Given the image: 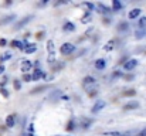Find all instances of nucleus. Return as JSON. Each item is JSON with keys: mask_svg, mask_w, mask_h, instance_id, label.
<instances>
[{"mask_svg": "<svg viewBox=\"0 0 146 136\" xmlns=\"http://www.w3.org/2000/svg\"><path fill=\"white\" fill-rule=\"evenodd\" d=\"M47 52H48L47 60H48L50 64H52L55 61V45H54L52 40H48V43H47Z\"/></svg>", "mask_w": 146, "mask_h": 136, "instance_id": "1", "label": "nucleus"}, {"mask_svg": "<svg viewBox=\"0 0 146 136\" xmlns=\"http://www.w3.org/2000/svg\"><path fill=\"white\" fill-rule=\"evenodd\" d=\"M74 50H75V45L71 44V43H64V44L60 47V52H61V54H64V55L71 54Z\"/></svg>", "mask_w": 146, "mask_h": 136, "instance_id": "2", "label": "nucleus"}, {"mask_svg": "<svg viewBox=\"0 0 146 136\" xmlns=\"http://www.w3.org/2000/svg\"><path fill=\"white\" fill-rule=\"evenodd\" d=\"M136 65H138V60L132 58V60H128V61L123 64V68H125L126 71H132L133 68H136Z\"/></svg>", "mask_w": 146, "mask_h": 136, "instance_id": "3", "label": "nucleus"}, {"mask_svg": "<svg viewBox=\"0 0 146 136\" xmlns=\"http://www.w3.org/2000/svg\"><path fill=\"white\" fill-rule=\"evenodd\" d=\"M33 17H34V16H27V17H23V19H21V20H20V21H19V23L14 26V29H16V30H19V29L24 27L26 24H29V21H30V20H33Z\"/></svg>", "mask_w": 146, "mask_h": 136, "instance_id": "4", "label": "nucleus"}, {"mask_svg": "<svg viewBox=\"0 0 146 136\" xmlns=\"http://www.w3.org/2000/svg\"><path fill=\"white\" fill-rule=\"evenodd\" d=\"M104 108H105V102H104V101H97L91 111H92V113H98V112H99V111H102Z\"/></svg>", "mask_w": 146, "mask_h": 136, "instance_id": "5", "label": "nucleus"}, {"mask_svg": "<svg viewBox=\"0 0 146 136\" xmlns=\"http://www.w3.org/2000/svg\"><path fill=\"white\" fill-rule=\"evenodd\" d=\"M31 61H29V60H23L21 61V71L24 72V74H27V71H30L31 70Z\"/></svg>", "mask_w": 146, "mask_h": 136, "instance_id": "6", "label": "nucleus"}, {"mask_svg": "<svg viewBox=\"0 0 146 136\" xmlns=\"http://www.w3.org/2000/svg\"><path fill=\"white\" fill-rule=\"evenodd\" d=\"M6 125H7V128H13L16 125V115L14 113H11L6 118Z\"/></svg>", "mask_w": 146, "mask_h": 136, "instance_id": "7", "label": "nucleus"}, {"mask_svg": "<svg viewBox=\"0 0 146 136\" xmlns=\"http://www.w3.org/2000/svg\"><path fill=\"white\" fill-rule=\"evenodd\" d=\"M141 13H142V10H141V9H132V10L129 11V14H128V17H129L131 20H133V19H136V17H139V16H141Z\"/></svg>", "mask_w": 146, "mask_h": 136, "instance_id": "8", "label": "nucleus"}, {"mask_svg": "<svg viewBox=\"0 0 146 136\" xmlns=\"http://www.w3.org/2000/svg\"><path fill=\"white\" fill-rule=\"evenodd\" d=\"M136 108H139V102H136V101L128 102V103L123 106V109H125V111H131V109H136Z\"/></svg>", "mask_w": 146, "mask_h": 136, "instance_id": "9", "label": "nucleus"}, {"mask_svg": "<svg viewBox=\"0 0 146 136\" xmlns=\"http://www.w3.org/2000/svg\"><path fill=\"white\" fill-rule=\"evenodd\" d=\"M97 9L99 10V13H102V14H109V13H111V9L106 7V6H104L102 3H98Z\"/></svg>", "mask_w": 146, "mask_h": 136, "instance_id": "10", "label": "nucleus"}, {"mask_svg": "<svg viewBox=\"0 0 146 136\" xmlns=\"http://www.w3.org/2000/svg\"><path fill=\"white\" fill-rule=\"evenodd\" d=\"M105 67H106V61H105L104 58H99V60L95 61V68H97V70L101 71V70H104Z\"/></svg>", "mask_w": 146, "mask_h": 136, "instance_id": "11", "label": "nucleus"}, {"mask_svg": "<svg viewBox=\"0 0 146 136\" xmlns=\"http://www.w3.org/2000/svg\"><path fill=\"white\" fill-rule=\"evenodd\" d=\"M62 30H64V31H74V30H75V26H74L71 21H65L64 26H62Z\"/></svg>", "mask_w": 146, "mask_h": 136, "instance_id": "12", "label": "nucleus"}, {"mask_svg": "<svg viewBox=\"0 0 146 136\" xmlns=\"http://www.w3.org/2000/svg\"><path fill=\"white\" fill-rule=\"evenodd\" d=\"M10 45H11V47H14V48H19V50H23V51L26 50V47H24V45H26V44H23V43H20L19 40H13V41L10 43Z\"/></svg>", "mask_w": 146, "mask_h": 136, "instance_id": "13", "label": "nucleus"}, {"mask_svg": "<svg viewBox=\"0 0 146 136\" xmlns=\"http://www.w3.org/2000/svg\"><path fill=\"white\" fill-rule=\"evenodd\" d=\"M82 7L88 9V11L91 13V11H94V10L97 9V4H94V3H90V1H84V3H82Z\"/></svg>", "mask_w": 146, "mask_h": 136, "instance_id": "14", "label": "nucleus"}, {"mask_svg": "<svg viewBox=\"0 0 146 136\" xmlns=\"http://www.w3.org/2000/svg\"><path fill=\"white\" fill-rule=\"evenodd\" d=\"M121 9H122V3L119 0H113L112 1V10L113 11H119Z\"/></svg>", "mask_w": 146, "mask_h": 136, "instance_id": "15", "label": "nucleus"}, {"mask_svg": "<svg viewBox=\"0 0 146 136\" xmlns=\"http://www.w3.org/2000/svg\"><path fill=\"white\" fill-rule=\"evenodd\" d=\"M43 75H44V72H41V70L37 68V70L34 71V74H33V81H37V80L43 78Z\"/></svg>", "mask_w": 146, "mask_h": 136, "instance_id": "16", "label": "nucleus"}, {"mask_svg": "<svg viewBox=\"0 0 146 136\" xmlns=\"http://www.w3.org/2000/svg\"><path fill=\"white\" fill-rule=\"evenodd\" d=\"M82 84H84V87H88L90 84H95V78H94V77H90V75H88V77H85V78H84Z\"/></svg>", "mask_w": 146, "mask_h": 136, "instance_id": "17", "label": "nucleus"}, {"mask_svg": "<svg viewBox=\"0 0 146 136\" xmlns=\"http://www.w3.org/2000/svg\"><path fill=\"white\" fill-rule=\"evenodd\" d=\"M14 19H16V16H7V17H4V19H1L0 20V24H9L10 21H14Z\"/></svg>", "mask_w": 146, "mask_h": 136, "instance_id": "18", "label": "nucleus"}, {"mask_svg": "<svg viewBox=\"0 0 146 136\" xmlns=\"http://www.w3.org/2000/svg\"><path fill=\"white\" fill-rule=\"evenodd\" d=\"M26 54H33V52H36L37 51V45L36 44H30L29 47H26Z\"/></svg>", "mask_w": 146, "mask_h": 136, "instance_id": "19", "label": "nucleus"}, {"mask_svg": "<svg viewBox=\"0 0 146 136\" xmlns=\"http://www.w3.org/2000/svg\"><path fill=\"white\" fill-rule=\"evenodd\" d=\"M92 123V121L91 119H85V118H82L81 119V126L84 128V129H87V128H90V125Z\"/></svg>", "mask_w": 146, "mask_h": 136, "instance_id": "20", "label": "nucleus"}, {"mask_svg": "<svg viewBox=\"0 0 146 136\" xmlns=\"http://www.w3.org/2000/svg\"><path fill=\"white\" fill-rule=\"evenodd\" d=\"M146 36V30H143V29H141V30H138L136 33H135V37L139 40V38H143Z\"/></svg>", "mask_w": 146, "mask_h": 136, "instance_id": "21", "label": "nucleus"}, {"mask_svg": "<svg viewBox=\"0 0 146 136\" xmlns=\"http://www.w3.org/2000/svg\"><path fill=\"white\" fill-rule=\"evenodd\" d=\"M11 57H13V55H11L10 52H4V54H1V55H0V61H1V62H4V61H9Z\"/></svg>", "mask_w": 146, "mask_h": 136, "instance_id": "22", "label": "nucleus"}, {"mask_svg": "<svg viewBox=\"0 0 146 136\" xmlns=\"http://www.w3.org/2000/svg\"><path fill=\"white\" fill-rule=\"evenodd\" d=\"M44 90H48V87L43 85V87H36L34 90H31V94H38V92H43Z\"/></svg>", "mask_w": 146, "mask_h": 136, "instance_id": "23", "label": "nucleus"}, {"mask_svg": "<svg viewBox=\"0 0 146 136\" xmlns=\"http://www.w3.org/2000/svg\"><path fill=\"white\" fill-rule=\"evenodd\" d=\"M129 29V24L128 23H121L119 26H118V30L119 31H125V30H128Z\"/></svg>", "mask_w": 146, "mask_h": 136, "instance_id": "24", "label": "nucleus"}, {"mask_svg": "<svg viewBox=\"0 0 146 136\" xmlns=\"http://www.w3.org/2000/svg\"><path fill=\"white\" fill-rule=\"evenodd\" d=\"M113 44H115V41H113V40L108 41V44L105 45V51H111V50H113Z\"/></svg>", "mask_w": 146, "mask_h": 136, "instance_id": "25", "label": "nucleus"}, {"mask_svg": "<svg viewBox=\"0 0 146 136\" xmlns=\"http://www.w3.org/2000/svg\"><path fill=\"white\" fill-rule=\"evenodd\" d=\"M23 81H26V82L33 81V75H30V74H23Z\"/></svg>", "mask_w": 146, "mask_h": 136, "instance_id": "26", "label": "nucleus"}, {"mask_svg": "<svg viewBox=\"0 0 146 136\" xmlns=\"http://www.w3.org/2000/svg\"><path fill=\"white\" fill-rule=\"evenodd\" d=\"M13 85H14V90H16V91H20V88H21V82H20L19 80H14Z\"/></svg>", "mask_w": 146, "mask_h": 136, "instance_id": "27", "label": "nucleus"}, {"mask_svg": "<svg viewBox=\"0 0 146 136\" xmlns=\"http://www.w3.org/2000/svg\"><path fill=\"white\" fill-rule=\"evenodd\" d=\"M90 20H91V13L87 11V14L82 17V23H87V21H90Z\"/></svg>", "mask_w": 146, "mask_h": 136, "instance_id": "28", "label": "nucleus"}, {"mask_svg": "<svg viewBox=\"0 0 146 136\" xmlns=\"http://www.w3.org/2000/svg\"><path fill=\"white\" fill-rule=\"evenodd\" d=\"M123 95H125V96H132V95H136V91L129 90V91H126V92H123Z\"/></svg>", "mask_w": 146, "mask_h": 136, "instance_id": "29", "label": "nucleus"}, {"mask_svg": "<svg viewBox=\"0 0 146 136\" xmlns=\"http://www.w3.org/2000/svg\"><path fill=\"white\" fill-rule=\"evenodd\" d=\"M74 128H75V126H74V121H70V122H68V126H67V131H68V132H70V131H74Z\"/></svg>", "mask_w": 146, "mask_h": 136, "instance_id": "30", "label": "nucleus"}, {"mask_svg": "<svg viewBox=\"0 0 146 136\" xmlns=\"http://www.w3.org/2000/svg\"><path fill=\"white\" fill-rule=\"evenodd\" d=\"M145 24H146V17H142V19L139 20V23H138V27H141V29H142Z\"/></svg>", "mask_w": 146, "mask_h": 136, "instance_id": "31", "label": "nucleus"}, {"mask_svg": "<svg viewBox=\"0 0 146 136\" xmlns=\"http://www.w3.org/2000/svg\"><path fill=\"white\" fill-rule=\"evenodd\" d=\"M0 94H1L4 98H9V92H7V90H6V88H0Z\"/></svg>", "mask_w": 146, "mask_h": 136, "instance_id": "32", "label": "nucleus"}, {"mask_svg": "<svg viewBox=\"0 0 146 136\" xmlns=\"http://www.w3.org/2000/svg\"><path fill=\"white\" fill-rule=\"evenodd\" d=\"M6 82H7V78L4 77L1 81H0V88H4V85H6Z\"/></svg>", "mask_w": 146, "mask_h": 136, "instance_id": "33", "label": "nucleus"}, {"mask_svg": "<svg viewBox=\"0 0 146 136\" xmlns=\"http://www.w3.org/2000/svg\"><path fill=\"white\" fill-rule=\"evenodd\" d=\"M6 44H7V40L6 38H0V47H4Z\"/></svg>", "mask_w": 146, "mask_h": 136, "instance_id": "34", "label": "nucleus"}, {"mask_svg": "<svg viewBox=\"0 0 146 136\" xmlns=\"http://www.w3.org/2000/svg\"><path fill=\"white\" fill-rule=\"evenodd\" d=\"M4 71H6V67H4V65H0V75L4 74Z\"/></svg>", "mask_w": 146, "mask_h": 136, "instance_id": "35", "label": "nucleus"}, {"mask_svg": "<svg viewBox=\"0 0 146 136\" xmlns=\"http://www.w3.org/2000/svg\"><path fill=\"white\" fill-rule=\"evenodd\" d=\"M43 34H44L43 31H41V33H38V36H37V38H38V40H41V38H43Z\"/></svg>", "mask_w": 146, "mask_h": 136, "instance_id": "36", "label": "nucleus"}, {"mask_svg": "<svg viewBox=\"0 0 146 136\" xmlns=\"http://www.w3.org/2000/svg\"><path fill=\"white\" fill-rule=\"evenodd\" d=\"M138 136H146V129H143V131H142V132H141Z\"/></svg>", "mask_w": 146, "mask_h": 136, "instance_id": "37", "label": "nucleus"}, {"mask_svg": "<svg viewBox=\"0 0 146 136\" xmlns=\"http://www.w3.org/2000/svg\"><path fill=\"white\" fill-rule=\"evenodd\" d=\"M113 77H121V72H119V71H116V72H113Z\"/></svg>", "mask_w": 146, "mask_h": 136, "instance_id": "38", "label": "nucleus"}, {"mask_svg": "<svg viewBox=\"0 0 146 136\" xmlns=\"http://www.w3.org/2000/svg\"><path fill=\"white\" fill-rule=\"evenodd\" d=\"M29 129H30V132H33V131H34V126H33V123H30V126H29Z\"/></svg>", "mask_w": 146, "mask_h": 136, "instance_id": "39", "label": "nucleus"}, {"mask_svg": "<svg viewBox=\"0 0 146 136\" xmlns=\"http://www.w3.org/2000/svg\"><path fill=\"white\" fill-rule=\"evenodd\" d=\"M113 136H128V135H123V133H115Z\"/></svg>", "mask_w": 146, "mask_h": 136, "instance_id": "40", "label": "nucleus"}, {"mask_svg": "<svg viewBox=\"0 0 146 136\" xmlns=\"http://www.w3.org/2000/svg\"><path fill=\"white\" fill-rule=\"evenodd\" d=\"M24 136H33V133H26Z\"/></svg>", "mask_w": 146, "mask_h": 136, "instance_id": "41", "label": "nucleus"}]
</instances>
